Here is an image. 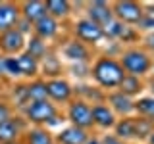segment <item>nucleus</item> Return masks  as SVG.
<instances>
[{"mask_svg": "<svg viewBox=\"0 0 154 144\" xmlns=\"http://www.w3.org/2000/svg\"><path fill=\"white\" fill-rule=\"evenodd\" d=\"M89 75L93 77V81L96 83L98 88L110 92V90H116L119 86L122 79L125 77V71L118 58L102 54V56H96L94 62L91 64Z\"/></svg>", "mask_w": 154, "mask_h": 144, "instance_id": "f257e3e1", "label": "nucleus"}, {"mask_svg": "<svg viewBox=\"0 0 154 144\" xmlns=\"http://www.w3.org/2000/svg\"><path fill=\"white\" fill-rule=\"evenodd\" d=\"M119 64H122L125 75H133V77H146L152 71L154 67V60L152 56L148 54L144 48L141 46H131V48H125L119 54Z\"/></svg>", "mask_w": 154, "mask_h": 144, "instance_id": "f03ea898", "label": "nucleus"}, {"mask_svg": "<svg viewBox=\"0 0 154 144\" xmlns=\"http://www.w3.org/2000/svg\"><path fill=\"white\" fill-rule=\"evenodd\" d=\"M54 115H58V106L50 100H38V102H29L23 108V119L31 123L33 127H46Z\"/></svg>", "mask_w": 154, "mask_h": 144, "instance_id": "7ed1b4c3", "label": "nucleus"}, {"mask_svg": "<svg viewBox=\"0 0 154 144\" xmlns=\"http://www.w3.org/2000/svg\"><path fill=\"white\" fill-rule=\"evenodd\" d=\"M66 119L69 121V125L79 129H85V131H93L94 125H93V108H91L89 102L81 98H73L69 104H67L66 110Z\"/></svg>", "mask_w": 154, "mask_h": 144, "instance_id": "20e7f679", "label": "nucleus"}, {"mask_svg": "<svg viewBox=\"0 0 154 144\" xmlns=\"http://www.w3.org/2000/svg\"><path fill=\"white\" fill-rule=\"evenodd\" d=\"M112 14L114 19H118L123 25H139V21L144 16V4L133 2V0H118L112 2Z\"/></svg>", "mask_w": 154, "mask_h": 144, "instance_id": "39448f33", "label": "nucleus"}, {"mask_svg": "<svg viewBox=\"0 0 154 144\" xmlns=\"http://www.w3.org/2000/svg\"><path fill=\"white\" fill-rule=\"evenodd\" d=\"M73 38H77L79 42H83V44L91 48V46H96L106 37L100 25H96L87 17H81L73 23Z\"/></svg>", "mask_w": 154, "mask_h": 144, "instance_id": "423d86ee", "label": "nucleus"}, {"mask_svg": "<svg viewBox=\"0 0 154 144\" xmlns=\"http://www.w3.org/2000/svg\"><path fill=\"white\" fill-rule=\"evenodd\" d=\"M46 81V94L52 104H69L73 100V86L64 77H54Z\"/></svg>", "mask_w": 154, "mask_h": 144, "instance_id": "0eeeda50", "label": "nucleus"}, {"mask_svg": "<svg viewBox=\"0 0 154 144\" xmlns=\"http://www.w3.org/2000/svg\"><path fill=\"white\" fill-rule=\"evenodd\" d=\"M104 104H108V108L116 113V117H129L131 113H135V100L125 96L123 92H119L118 88L106 92Z\"/></svg>", "mask_w": 154, "mask_h": 144, "instance_id": "6e6552de", "label": "nucleus"}, {"mask_svg": "<svg viewBox=\"0 0 154 144\" xmlns=\"http://www.w3.org/2000/svg\"><path fill=\"white\" fill-rule=\"evenodd\" d=\"M27 37H23L16 27L0 33V52L2 56H19L25 50Z\"/></svg>", "mask_w": 154, "mask_h": 144, "instance_id": "1a4fd4ad", "label": "nucleus"}, {"mask_svg": "<svg viewBox=\"0 0 154 144\" xmlns=\"http://www.w3.org/2000/svg\"><path fill=\"white\" fill-rule=\"evenodd\" d=\"M25 119L14 115L12 119L0 123V144H8V142H17L21 140L23 133H25Z\"/></svg>", "mask_w": 154, "mask_h": 144, "instance_id": "9d476101", "label": "nucleus"}, {"mask_svg": "<svg viewBox=\"0 0 154 144\" xmlns=\"http://www.w3.org/2000/svg\"><path fill=\"white\" fill-rule=\"evenodd\" d=\"M87 19H91L96 25L104 27L108 25L110 21L114 19V14H112V6L108 2H102V0H96V2H89L87 4Z\"/></svg>", "mask_w": 154, "mask_h": 144, "instance_id": "9b49d317", "label": "nucleus"}, {"mask_svg": "<svg viewBox=\"0 0 154 144\" xmlns=\"http://www.w3.org/2000/svg\"><path fill=\"white\" fill-rule=\"evenodd\" d=\"M91 108H93V125L96 129H100V131H110V129H114L118 117H116V113L108 108V104L100 102V104H93Z\"/></svg>", "mask_w": 154, "mask_h": 144, "instance_id": "f8f14e48", "label": "nucleus"}, {"mask_svg": "<svg viewBox=\"0 0 154 144\" xmlns=\"http://www.w3.org/2000/svg\"><path fill=\"white\" fill-rule=\"evenodd\" d=\"M62 52H64L67 60L77 62V64H89L91 62V48L83 42H79L77 38L66 40V44L62 46Z\"/></svg>", "mask_w": 154, "mask_h": 144, "instance_id": "ddd939ff", "label": "nucleus"}, {"mask_svg": "<svg viewBox=\"0 0 154 144\" xmlns=\"http://www.w3.org/2000/svg\"><path fill=\"white\" fill-rule=\"evenodd\" d=\"M33 35L37 38H41V40H54V38L60 35V21H56L54 17H50L46 14L42 19H38V21L33 25Z\"/></svg>", "mask_w": 154, "mask_h": 144, "instance_id": "4468645a", "label": "nucleus"}, {"mask_svg": "<svg viewBox=\"0 0 154 144\" xmlns=\"http://www.w3.org/2000/svg\"><path fill=\"white\" fill-rule=\"evenodd\" d=\"M21 19L19 2H0V33L10 31Z\"/></svg>", "mask_w": 154, "mask_h": 144, "instance_id": "2eb2a0df", "label": "nucleus"}, {"mask_svg": "<svg viewBox=\"0 0 154 144\" xmlns=\"http://www.w3.org/2000/svg\"><path fill=\"white\" fill-rule=\"evenodd\" d=\"M19 12H21V19L29 21L35 25L38 19L46 16V0H27V2H19Z\"/></svg>", "mask_w": 154, "mask_h": 144, "instance_id": "dca6fc26", "label": "nucleus"}, {"mask_svg": "<svg viewBox=\"0 0 154 144\" xmlns=\"http://www.w3.org/2000/svg\"><path fill=\"white\" fill-rule=\"evenodd\" d=\"M16 58H17V65H19L21 77H25L27 81H33V79H38V77H41V62H38L37 58L27 54L25 50Z\"/></svg>", "mask_w": 154, "mask_h": 144, "instance_id": "f3484780", "label": "nucleus"}, {"mask_svg": "<svg viewBox=\"0 0 154 144\" xmlns=\"http://www.w3.org/2000/svg\"><path fill=\"white\" fill-rule=\"evenodd\" d=\"M89 136H91L89 131L69 125V127H64L60 133L56 134L54 140H56V144H85Z\"/></svg>", "mask_w": 154, "mask_h": 144, "instance_id": "a211bd4d", "label": "nucleus"}, {"mask_svg": "<svg viewBox=\"0 0 154 144\" xmlns=\"http://www.w3.org/2000/svg\"><path fill=\"white\" fill-rule=\"evenodd\" d=\"M21 144H56V140L46 127H31L23 133Z\"/></svg>", "mask_w": 154, "mask_h": 144, "instance_id": "6ab92c4d", "label": "nucleus"}, {"mask_svg": "<svg viewBox=\"0 0 154 144\" xmlns=\"http://www.w3.org/2000/svg\"><path fill=\"white\" fill-rule=\"evenodd\" d=\"M112 134H116L119 140H123L127 144L131 140H135V117L133 115H129V117H119L114 125Z\"/></svg>", "mask_w": 154, "mask_h": 144, "instance_id": "aec40b11", "label": "nucleus"}, {"mask_svg": "<svg viewBox=\"0 0 154 144\" xmlns=\"http://www.w3.org/2000/svg\"><path fill=\"white\" fill-rule=\"evenodd\" d=\"M25 94H27V104L29 102H38V100H48L46 94V81L42 77L25 83Z\"/></svg>", "mask_w": 154, "mask_h": 144, "instance_id": "412c9836", "label": "nucleus"}, {"mask_svg": "<svg viewBox=\"0 0 154 144\" xmlns=\"http://www.w3.org/2000/svg\"><path fill=\"white\" fill-rule=\"evenodd\" d=\"M46 14L56 21H66L71 16V2L67 0H46Z\"/></svg>", "mask_w": 154, "mask_h": 144, "instance_id": "4be33fe9", "label": "nucleus"}, {"mask_svg": "<svg viewBox=\"0 0 154 144\" xmlns=\"http://www.w3.org/2000/svg\"><path fill=\"white\" fill-rule=\"evenodd\" d=\"M119 92H123L125 96H129V98H137L139 94L144 90V81L141 77H133V75H125L122 79V83L118 86Z\"/></svg>", "mask_w": 154, "mask_h": 144, "instance_id": "5701e85b", "label": "nucleus"}, {"mask_svg": "<svg viewBox=\"0 0 154 144\" xmlns=\"http://www.w3.org/2000/svg\"><path fill=\"white\" fill-rule=\"evenodd\" d=\"M62 64L56 56L46 54L41 60V75H45L46 79H54V77H62Z\"/></svg>", "mask_w": 154, "mask_h": 144, "instance_id": "b1692460", "label": "nucleus"}, {"mask_svg": "<svg viewBox=\"0 0 154 144\" xmlns=\"http://www.w3.org/2000/svg\"><path fill=\"white\" fill-rule=\"evenodd\" d=\"M25 52L41 62L42 58L48 54V46H46L45 40H41V38H37L35 35H31V37L27 38V42H25Z\"/></svg>", "mask_w": 154, "mask_h": 144, "instance_id": "393cba45", "label": "nucleus"}, {"mask_svg": "<svg viewBox=\"0 0 154 144\" xmlns=\"http://www.w3.org/2000/svg\"><path fill=\"white\" fill-rule=\"evenodd\" d=\"M154 133V121L146 117H135V140H148Z\"/></svg>", "mask_w": 154, "mask_h": 144, "instance_id": "a878e982", "label": "nucleus"}, {"mask_svg": "<svg viewBox=\"0 0 154 144\" xmlns=\"http://www.w3.org/2000/svg\"><path fill=\"white\" fill-rule=\"evenodd\" d=\"M135 113L139 117H146L154 121V96H144V98L135 100Z\"/></svg>", "mask_w": 154, "mask_h": 144, "instance_id": "bb28decb", "label": "nucleus"}, {"mask_svg": "<svg viewBox=\"0 0 154 144\" xmlns=\"http://www.w3.org/2000/svg\"><path fill=\"white\" fill-rule=\"evenodd\" d=\"M12 117H14V108L8 102L0 100V123L8 121V119H12Z\"/></svg>", "mask_w": 154, "mask_h": 144, "instance_id": "cd10ccee", "label": "nucleus"}, {"mask_svg": "<svg viewBox=\"0 0 154 144\" xmlns=\"http://www.w3.org/2000/svg\"><path fill=\"white\" fill-rule=\"evenodd\" d=\"M137 31L131 27V25H123V31H122V35H119V40H123V42H133V40H137Z\"/></svg>", "mask_w": 154, "mask_h": 144, "instance_id": "c85d7f7f", "label": "nucleus"}, {"mask_svg": "<svg viewBox=\"0 0 154 144\" xmlns=\"http://www.w3.org/2000/svg\"><path fill=\"white\" fill-rule=\"evenodd\" d=\"M16 29H17L19 33H21L23 37H27L29 33L33 35V25H31L29 21H25V19H19V21H17V25H16Z\"/></svg>", "mask_w": 154, "mask_h": 144, "instance_id": "c756f323", "label": "nucleus"}, {"mask_svg": "<svg viewBox=\"0 0 154 144\" xmlns=\"http://www.w3.org/2000/svg\"><path fill=\"white\" fill-rule=\"evenodd\" d=\"M139 27H141V29H154V16H152V14L144 12L143 19L139 21Z\"/></svg>", "mask_w": 154, "mask_h": 144, "instance_id": "7c9ffc66", "label": "nucleus"}, {"mask_svg": "<svg viewBox=\"0 0 154 144\" xmlns=\"http://www.w3.org/2000/svg\"><path fill=\"white\" fill-rule=\"evenodd\" d=\"M144 50L150 54V52H154V31L148 33L146 37H144Z\"/></svg>", "mask_w": 154, "mask_h": 144, "instance_id": "2f4dec72", "label": "nucleus"}, {"mask_svg": "<svg viewBox=\"0 0 154 144\" xmlns=\"http://www.w3.org/2000/svg\"><path fill=\"white\" fill-rule=\"evenodd\" d=\"M100 140H102V144H127V142L119 140V138L116 136V134H104V136L100 138Z\"/></svg>", "mask_w": 154, "mask_h": 144, "instance_id": "473e14b6", "label": "nucleus"}, {"mask_svg": "<svg viewBox=\"0 0 154 144\" xmlns=\"http://www.w3.org/2000/svg\"><path fill=\"white\" fill-rule=\"evenodd\" d=\"M85 144H102V140H100L98 136H93V134H91L89 138H87V142Z\"/></svg>", "mask_w": 154, "mask_h": 144, "instance_id": "72a5a7b5", "label": "nucleus"}, {"mask_svg": "<svg viewBox=\"0 0 154 144\" xmlns=\"http://www.w3.org/2000/svg\"><path fill=\"white\" fill-rule=\"evenodd\" d=\"M146 144H154V133L148 136V140H146Z\"/></svg>", "mask_w": 154, "mask_h": 144, "instance_id": "f704fd0d", "label": "nucleus"}, {"mask_svg": "<svg viewBox=\"0 0 154 144\" xmlns=\"http://www.w3.org/2000/svg\"><path fill=\"white\" fill-rule=\"evenodd\" d=\"M8 144H21V140H17V142H8Z\"/></svg>", "mask_w": 154, "mask_h": 144, "instance_id": "c9c22d12", "label": "nucleus"}, {"mask_svg": "<svg viewBox=\"0 0 154 144\" xmlns=\"http://www.w3.org/2000/svg\"><path fill=\"white\" fill-rule=\"evenodd\" d=\"M0 81H2V75H0Z\"/></svg>", "mask_w": 154, "mask_h": 144, "instance_id": "e433bc0d", "label": "nucleus"}]
</instances>
